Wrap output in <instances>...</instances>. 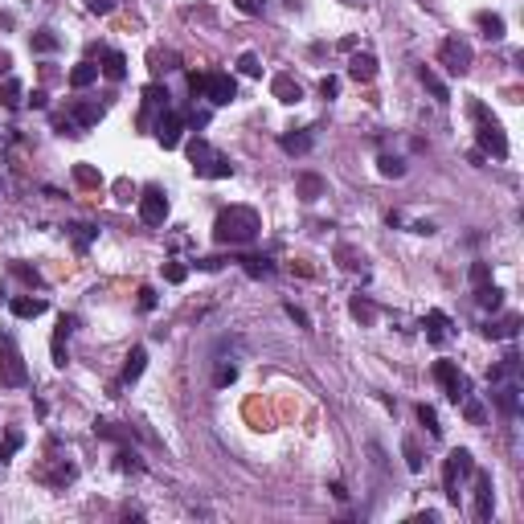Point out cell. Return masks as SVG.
Instances as JSON below:
<instances>
[{"label": "cell", "mask_w": 524, "mask_h": 524, "mask_svg": "<svg viewBox=\"0 0 524 524\" xmlns=\"http://www.w3.org/2000/svg\"><path fill=\"white\" fill-rule=\"evenodd\" d=\"M262 229L259 213L250 209V205H229V209H221L218 221H213V238H218L221 246L229 242V246H242V242H254Z\"/></svg>", "instance_id": "cell-1"}, {"label": "cell", "mask_w": 524, "mask_h": 524, "mask_svg": "<svg viewBox=\"0 0 524 524\" xmlns=\"http://www.w3.org/2000/svg\"><path fill=\"white\" fill-rule=\"evenodd\" d=\"M471 119H475V139H480V148L491 152L496 160H504V156H508V135H504V128L487 115L483 103H471Z\"/></svg>", "instance_id": "cell-2"}, {"label": "cell", "mask_w": 524, "mask_h": 524, "mask_svg": "<svg viewBox=\"0 0 524 524\" xmlns=\"http://www.w3.org/2000/svg\"><path fill=\"white\" fill-rule=\"evenodd\" d=\"M475 471V459H471V451H451L446 455V467H442V487H446V500L451 504H459V480L463 475H471Z\"/></svg>", "instance_id": "cell-3"}, {"label": "cell", "mask_w": 524, "mask_h": 524, "mask_svg": "<svg viewBox=\"0 0 524 524\" xmlns=\"http://www.w3.org/2000/svg\"><path fill=\"white\" fill-rule=\"evenodd\" d=\"M435 381L446 390V397H451L455 405H459V401L471 393V381H467V377H463V373H459L451 360H438V365H435Z\"/></svg>", "instance_id": "cell-4"}, {"label": "cell", "mask_w": 524, "mask_h": 524, "mask_svg": "<svg viewBox=\"0 0 524 524\" xmlns=\"http://www.w3.org/2000/svg\"><path fill=\"white\" fill-rule=\"evenodd\" d=\"M438 58H442V66L451 74H467L471 70V45L463 42V37H446V42L438 45Z\"/></svg>", "instance_id": "cell-5"}, {"label": "cell", "mask_w": 524, "mask_h": 524, "mask_svg": "<svg viewBox=\"0 0 524 524\" xmlns=\"http://www.w3.org/2000/svg\"><path fill=\"white\" fill-rule=\"evenodd\" d=\"M168 218V197H164V189H143L139 193V221L143 225H164Z\"/></svg>", "instance_id": "cell-6"}, {"label": "cell", "mask_w": 524, "mask_h": 524, "mask_svg": "<svg viewBox=\"0 0 524 524\" xmlns=\"http://www.w3.org/2000/svg\"><path fill=\"white\" fill-rule=\"evenodd\" d=\"M29 381V373H25V360H21V352L17 344L4 336V360H0V385H25Z\"/></svg>", "instance_id": "cell-7"}, {"label": "cell", "mask_w": 524, "mask_h": 524, "mask_svg": "<svg viewBox=\"0 0 524 524\" xmlns=\"http://www.w3.org/2000/svg\"><path fill=\"white\" fill-rule=\"evenodd\" d=\"M205 98H209L213 107H225V103L238 98V82H234L229 74H209V78H205Z\"/></svg>", "instance_id": "cell-8"}, {"label": "cell", "mask_w": 524, "mask_h": 524, "mask_svg": "<svg viewBox=\"0 0 524 524\" xmlns=\"http://www.w3.org/2000/svg\"><path fill=\"white\" fill-rule=\"evenodd\" d=\"M270 94H274L279 103H287V107L304 103V87H299L291 74H274V78H270Z\"/></svg>", "instance_id": "cell-9"}, {"label": "cell", "mask_w": 524, "mask_h": 524, "mask_svg": "<svg viewBox=\"0 0 524 524\" xmlns=\"http://www.w3.org/2000/svg\"><path fill=\"white\" fill-rule=\"evenodd\" d=\"M180 131H184V115L164 111V115H160V123H156V139H160L164 148H176V143H180Z\"/></svg>", "instance_id": "cell-10"}, {"label": "cell", "mask_w": 524, "mask_h": 524, "mask_svg": "<svg viewBox=\"0 0 524 524\" xmlns=\"http://www.w3.org/2000/svg\"><path fill=\"white\" fill-rule=\"evenodd\" d=\"M475 475V516L487 521L491 516V508H496V496H491V475L487 471H471Z\"/></svg>", "instance_id": "cell-11"}, {"label": "cell", "mask_w": 524, "mask_h": 524, "mask_svg": "<svg viewBox=\"0 0 524 524\" xmlns=\"http://www.w3.org/2000/svg\"><path fill=\"white\" fill-rule=\"evenodd\" d=\"M349 78L352 82H373V78H377V58H373V53H352Z\"/></svg>", "instance_id": "cell-12"}, {"label": "cell", "mask_w": 524, "mask_h": 524, "mask_svg": "<svg viewBox=\"0 0 524 524\" xmlns=\"http://www.w3.org/2000/svg\"><path fill=\"white\" fill-rule=\"evenodd\" d=\"M103 74H107L111 82H123V78H128V58H123L119 49H107V53H103Z\"/></svg>", "instance_id": "cell-13"}, {"label": "cell", "mask_w": 524, "mask_h": 524, "mask_svg": "<svg viewBox=\"0 0 524 524\" xmlns=\"http://www.w3.org/2000/svg\"><path fill=\"white\" fill-rule=\"evenodd\" d=\"M213 156H218V152H213V148H209L205 139H193V143H189V164H193V168H197L201 176H205V168L213 164Z\"/></svg>", "instance_id": "cell-14"}, {"label": "cell", "mask_w": 524, "mask_h": 524, "mask_svg": "<svg viewBox=\"0 0 524 524\" xmlns=\"http://www.w3.org/2000/svg\"><path fill=\"white\" fill-rule=\"evenodd\" d=\"M295 184H299V197H304V201H320V197H324V189H328V184H324V176H315V173H299Z\"/></svg>", "instance_id": "cell-15"}, {"label": "cell", "mask_w": 524, "mask_h": 524, "mask_svg": "<svg viewBox=\"0 0 524 524\" xmlns=\"http://www.w3.org/2000/svg\"><path fill=\"white\" fill-rule=\"evenodd\" d=\"M45 311V299H33V295H17L12 299V315L17 320H37Z\"/></svg>", "instance_id": "cell-16"}, {"label": "cell", "mask_w": 524, "mask_h": 524, "mask_svg": "<svg viewBox=\"0 0 524 524\" xmlns=\"http://www.w3.org/2000/svg\"><path fill=\"white\" fill-rule=\"evenodd\" d=\"M475 25H480V33L487 42H500V37H504V17H500V12H480Z\"/></svg>", "instance_id": "cell-17"}, {"label": "cell", "mask_w": 524, "mask_h": 524, "mask_svg": "<svg viewBox=\"0 0 524 524\" xmlns=\"http://www.w3.org/2000/svg\"><path fill=\"white\" fill-rule=\"evenodd\" d=\"M516 332H521V315H504L500 324H487L483 328L487 340H504V336H516Z\"/></svg>", "instance_id": "cell-18"}, {"label": "cell", "mask_w": 524, "mask_h": 524, "mask_svg": "<svg viewBox=\"0 0 524 524\" xmlns=\"http://www.w3.org/2000/svg\"><path fill=\"white\" fill-rule=\"evenodd\" d=\"M70 328H74V320L62 315L58 320V336H53V365H66V336H70Z\"/></svg>", "instance_id": "cell-19"}, {"label": "cell", "mask_w": 524, "mask_h": 524, "mask_svg": "<svg viewBox=\"0 0 524 524\" xmlns=\"http://www.w3.org/2000/svg\"><path fill=\"white\" fill-rule=\"evenodd\" d=\"M94 78H98V66H94V62H78V66L70 70V87L74 90H87Z\"/></svg>", "instance_id": "cell-20"}, {"label": "cell", "mask_w": 524, "mask_h": 524, "mask_svg": "<svg viewBox=\"0 0 524 524\" xmlns=\"http://www.w3.org/2000/svg\"><path fill=\"white\" fill-rule=\"evenodd\" d=\"M418 78H422V87L430 90V94H435L438 103H446V98H451V90H446V82L438 78V74L430 70V66H422V70H418Z\"/></svg>", "instance_id": "cell-21"}, {"label": "cell", "mask_w": 524, "mask_h": 524, "mask_svg": "<svg viewBox=\"0 0 524 524\" xmlns=\"http://www.w3.org/2000/svg\"><path fill=\"white\" fill-rule=\"evenodd\" d=\"M475 304L487 307V311H500V307H504V291L491 287V283H483V287H475Z\"/></svg>", "instance_id": "cell-22"}, {"label": "cell", "mask_w": 524, "mask_h": 524, "mask_svg": "<svg viewBox=\"0 0 524 524\" xmlns=\"http://www.w3.org/2000/svg\"><path fill=\"white\" fill-rule=\"evenodd\" d=\"M143 107H148V111H168V90L160 87V82L143 87Z\"/></svg>", "instance_id": "cell-23"}, {"label": "cell", "mask_w": 524, "mask_h": 524, "mask_svg": "<svg viewBox=\"0 0 524 524\" xmlns=\"http://www.w3.org/2000/svg\"><path fill=\"white\" fill-rule=\"evenodd\" d=\"M143 365H148V352L143 349H131L128 352V365H123V381H139V373H143Z\"/></svg>", "instance_id": "cell-24"}, {"label": "cell", "mask_w": 524, "mask_h": 524, "mask_svg": "<svg viewBox=\"0 0 524 524\" xmlns=\"http://www.w3.org/2000/svg\"><path fill=\"white\" fill-rule=\"evenodd\" d=\"M98 119H103V107H98V103H78V107H74V123H78V128H90V123H98Z\"/></svg>", "instance_id": "cell-25"}, {"label": "cell", "mask_w": 524, "mask_h": 524, "mask_svg": "<svg viewBox=\"0 0 524 524\" xmlns=\"http://www.w3.org/2000/svg\"><path fill=\"white\" fill-rule=\"evenodd\" d=\"M283 152H291V156H304V152H311V135H307V131L283 135Z\"/></svg>", "instance_id": "cell-26"}, {"label": "cell", "mask_w": 524, "mask_h": 524, "mask_svg": "<svg viewBox=\"0 0 524 524\" xmlns=\"http://www.w3.org/2000/svg\"><path fill=\"white\" fill-rule=\"evenodd\" d=\"M349 311H352V315H356V320H360V324H373V320H377V307L369 304V299H365V295H352Z\"/></svg>", "instance_id": "cell-27"}, {"label": "cell", "mask_w": 524, "mask_h": 524, "mask_svg": "<svg viewBox=\"0 0 524 524\" xmlns=\"http://www.w3.org/2000/svg\"><path fill=\"white\" fill-rule=\"evenodd\" d=\"M242 270H246L250 279H266V274L274 270V262H270V259H259V254H254V259H242Z\"/></svg>", "instance_id": "cell-28"}, {"label": "cell", "mask_w": 524, "mask_h": 524, "mask_svg": "<svg viewBox=\"0 0 524 524\" xmlns=\"http://www.w3.org/2000/svg\"><path fill=\"white\" fill-rule=\"evenodd\" d=\"M426 336H430L435 344H442V336H446V315H442V311H430V315H426Z\"/></svg>", "instance_id": "cell-29"}, {"label": "cell", "mask_w": 524, "mask_h": 524, "mask_svg": "<svg viewBox=\"0 0 524 524\" xmlns=\"http://www.w3.org/2000/svg\"><path fill=\"white\" fill-rule=\"evenodd\" d=\"M0 103L4 107H21V82L17 78H4L0 82Z\"/></svg>", "instance_id": "cell-30"}, {"label": "cell", "mask_w": 524, "mask_h": 524, "mask_svg": "<svg viewBox=\"0 0 524 524\" xmlns=\"http://www.w3.org/2000/svg\"><path fill=\"white\" fill-rule=\"evenodd\" d=\"M377 168H381V176L397 180V176H405V160H401V156H381V160H377Z\"/></svg>", "instance_id": "cell-31"}, {"label": "cell", "mask_w": 524, "mask_h": 524, "mask_svg": "<svg viewBox=\"0 0 524 524\" xmlns=\"http://www.w3.org/2000/svg\"><path fill=\"white\" fill-rule=\"evenodd\" d=\"M74 180H78L82 189H98V184H103V176L94 173L90 164H74Z\"/></svg>", "instance_id": "cell-32"}, {"label": "cell", "mask_w": 524, "mask_h": 524, "mask_svg": "<svg viewBox=\"0 0 524 524\" xmlns=\"http://www.w3.org/2000/svg\"><path fill=\"white\" fill-rule=\"evenodd\" d=\"M401 455H405V467H410V471H422V451H418V442H414V438H405V442H401Z\"/></svg>", "instance_id": "cell-33"}, {"label": "cell", "mask_w": 524, "mask_h": 524, "mask_svg": "<svg viewBox=\"0 0 524 524\" xmlns=\"http://www.w3.org/2000/svg\"><path fill=\"white\" fill-rule=\"evenodd\" d=\"M21 442H25V438L17 435V430H8V435H4V442H0V463H8V459L21 451Z\"/></svg>", "instance_id": "cell-34"}, {"label": "cell", "mask_w": 524, "mask_h": 524, "mask_svg": "<svg viewBox=\"0 0 524 524\" xmlns=\"http://www.w3.org/2000/svg\"><path fill=\"white\" fill-rule=\"evenodd\" d=\"M418 422H422V426H426V430H430V435H442V426H438V414L435 410H430V405H418Z\"/></svg>", "instance_id": "cell-35"}, {"label": "cell", "mask_w": 524, "mask_h": 524, "mask_svg": "<svg viewBox=\"0 0 524 524\" xmlns=\"http://www.w3.org/2000/svg\"><path fill=\"white\" fill-rule=\"evenodd\" d=\"M234 173V164H229V160H225V156H213V164H209V168H205V176H209V180H221V176H229Z\"/></svg>", "instance_id": "cell-36"}, {"label": "cell", "mask_w": 524, "mask_h": 524, "mask_svg": "<svg viewBox=\"0 0 524 524\" xmlns=\"http://www.w3.org/2000/svg\"><path fill=\"white\" fill-rule=\"evenodd\" d=\"M238 70H242L246 78H259V74H262V62L254 58V53H242V58H238Z\"/></svg>", "instance_id": "cell-37"}, {"label": "cell", "mask_w": 524, "mask_h": 524, "mask_svg": "<svg viewBox=\"0 0 524 524\" xmlns=\"http://www.w3.org/2000/svg\"><path fill=\"white\" fill-rule=\"evenodd\" d=\"M184 279H189L184 262H164V283H184Z\"/></svg>", "instance_id": "cell-38"}, {"label": "cell", "mask_w": 524, "mask_h": 524, "mask_svg": "<svg viewBox=\"0 0 524 524\" xmlns=\"http://www.w3.org/2000/svg\"><path fill=\"white\" fill-rule=\"evenodd\" d=\"M336 259H340V266H344V270H360V254H356V250H352V246H340V250H336Z\"/></svg>", "instance_id": "cell-39"}, {"label": "cell", "mask_w": 524, "mask_h": 524, "mask_svg": "<svg viewBox=\"0 0 524 524\" xmlns=\"http://www.w3.org/2000/svg\"><path fill=\"white\" fill-rule=\"evenodd\" d=\"M234 381H238V369H234V365H218V373H213V385H221V390H225V385H234Z\"/></svg>", "instance_id": "cell-40"}, {"label": "cell", "mask_w": 524, "mask_h": 524, "mask_svg": "<svg viewBox=\"0 0 524 524\" xmlns=\"http://www.w3.org/2000/svg\"><path fill=\"white\" fill-rule=\"evenodd\" d=\"M33 49H37V53H53V49H58V37H53V33H33Z\"/></svg>", "instance_id": "cell-41"}, {"label": "cell", "mask_w": 524, "mask_h": 524, "mask_svg": "<svg viewBox=\"0 0 524 524\" xmlns=\"http://www.w3.org/2000/svg\"><path fill=\"white\" fill-rule=\"evenodd\" d=\"M471 283H475V287L491 283V266H487V262H471Z\"/></svg>", "instance_id": "cell-42"}, {"label": "cell", "mask_w": 524, "mask_h": 524, "mask_svg": "<svg viewBox=\"0 0 524 524\" xmlns=\"http://www.w3.org/2000/svg\"><path fill=\"white\" fill-rule=\"evenodd\" d=\"M463 414H467V422H483V405L480 401H471V393L463 397Z\"/></svg>", "instance_id": "cell-43"}, {"label": "cell", "mask_w": 524, "mask_h": 524, "mask_svg": "<svg viewBox=\"0 0 524 524\" xmlns=\"http://www.w3.org/2000/svg\"><path fill=\"white\" fill-rule=\"evenodd\" d=\"M238 4V12H246V17H259L262 12V0H234Z\"/></svg>", "instance_id": "cell-44"}, {"label": "cell", "mask_w": 524, "mask_h": 524, "mask_svg": "<svg viewBox=\"0 0 524 524\" xmlns=\"http://www.w3.org/2000/svg\"><path fill=\"white\" fill-rule=\"evenodd\" d=\"M336 90H340V78H332V74L320 82V94H324V98H336Z\"/></svg>", "instance_id": "cell-45"}, {"label": "cell", "mask_w": 524, "mask_h": 524, "mask_svg": "<svg viewBox=\"0 0 524 524\" xmlns=\"http://www.w3.org/2000/svg\"><path fill=\"white\" fill-rule=\"evenodd\" d=\"M87 8L90 12H98V17H107V12L115 8V0H87Z\"/></svg>", "instance_id": "cell-46"}, {"label": "cell", "mask_w": 524, "mask_h": 524, "mask_svg": "<svg viewBox=\"0 0 524 524\" xmlns=\"http://www.w3.org/2000/svg\"><path fill=\"white\" fill-rule=\"evenodd\" d=\"M139 307H143V311L156 307V291H152V287H139Z\"/></svg>", "instance_id": "cell-47"}, {"label": "cell", "mask_w": 524, "mask_h": 524, "mask_svg": "<svg viewBox=\"0 0 524 524\" xmlns=\"http://www.w3.org/2000/svg\"><path fill=\"white\" fill-rule=\"evenodd\" d=\"M500 405H504L508 414H516V390H500Z\"/></svg>", "instance_id": "cell-48"}, {"label": "cell", "mask_w": 524, "mask_h": 524, "mask_svg": "<svg viewBox=\"0 0 524 524\" xmlns=\"http://www.w3.org/2000/svg\"><path fill=\"white\" fill-rule=\"evenodd\" d=\"M287 315H291L299 328H307V324H311V320H307V311H304V307H295V304H287Z\"/></svg>", "instance_id": "cell-49"}, {"label": "cell", "mask_w": 524, "mask_h": 524, "mask_svg": "<svg viewBox=\"0 0 524 524\" xmlns=\"http://www.w3.org/2000/svg\"><path fill=\"white\" fill-rule=\"evenodd\" d=\"M205 78H209V74H189V90H193V94H205Z\"/></svg>", "instance_id": "cell-50"}, {"label": "cell", "mask_w": 524, "mask_h": 524, "mask_svg": "<svg viewBox=\"0 0 524 524\" xmlns=\"http://www.w3.org/2000/svg\"><path fill=\"white\" fill-rule=\"evenodd\" d=\"M17 279H21V283H33V287L42 283V279H37V270H29V266H17Z\"/></svg>", "instance_id": "cell-51"}, {"label": "cell", "mask_w": 524, "mask_h": 524, "mask_svg": "<svg viewBox=\"0 0 524 524\" xmlns=\"http://www.w3.org/2000/svg\"><path fill=\"white\" fill-rule=\"evenodd\" d=\"M8 70H12V58H8V53L0 49V78H8Z\"/></svg>", "instance_id": "cell-52"}, {"label": "cell", "mask_w": 524, "mask_h": 524, "mask_svg": "<svg viewBox=\"0 0 524 524\" xmlns=\"http://www.w3.org/2000/svg\"><path fill=\"white\" fill-rule=\"evenodd\" d=\"M189 119H193V123H197V128H205V123H209V111H193V115H189Z\"/></svg>", "instance_id": "cell-53"}, {"label": "cell", "mask_w": 524, "mask_h": 524, "mask_svg": "<svg viewBox=\"0 0 524 524\" xmlns=\"http://www.w3.org/2000/svg\"><path fill=\"white\" fill-rule=\"evenodd\" d=\"M29 103H33V107H45L49 98H45V90H33V94H29Z\"/></svg>", "instance_id": "cell-54"}, {"label": "cell", "mask_w": 524, "mask_h": 524, "mask_svg": "<svg viewBox=\"0 0 524 524\" xmlns=\"http://www.w3.org/2000/svg\"><path fill=\"white\" fill-rule=\"evenodd\" d=\"M197 266H201V270H218V266H221V259H201Z\"/></svg>", "instance_id": "cell-55"}, {"label": "cell", "mask_w": 524, "mask_h": 524, "mask_svg": "<svg viewBox=\"0 0 524 524\" xmlns=\"http://www.w3.org/2000/svg\"><path fill=\"white\" fill-rule=\"evenodd\" d=\"M8 25H12V17H8V12H0V29H8Z\"/></svg>", "instance_id": "cell-56"}]
</instances>
